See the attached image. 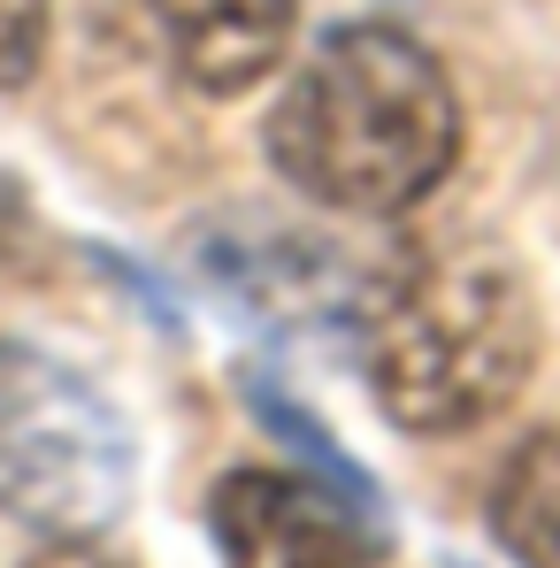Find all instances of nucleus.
I'll return each mask as SVG.
<instances>
[{
    "instance_id": "5",
    "label": "nucleus",
    "mask_w": 560,
    "mask_h": 568,
    "mask_svg": "<svg viewBox=\"0 0 560 568\" xmlns=\"http://www.w3.org/2000/svg\"><path fill=\"white\" fill-rule=\"evenodd\" d=\"M154 16L200 93H246L284 62L299 0H154Z\"/></svg>"
},
{
    "instance_id": "4",
    "label": "nucleus",
    "mask_w": 560,
    "mask_h": 568,
    "mask_svg": "<svg viewBox=\"0 0 560 568\" xmlns=\"http://www.w3.org/2000/svg\"><path fill=\"white\" fill-rule=\"evenodd\" d=\"M207 523L223 568H376L369 515L323 476L307 484L277 469H231L215 484Z\"/></svg>"
},
{
    "instance_id": "8",
    "label": "nucleus",
    "mask_w": 560,
    "mask_h": 568,
    "mask_svg": "<svg viewBox=\"0 0 560 568\" xmlns=\"http://www.w3.org/2000/svg\"><path fill=\"white\" fill-rule=\"evenodd\" d=\"M47 54V0H0V93L31 85Z\"/></svg>"
},
{
    "instance_id": "7",
    "label": "nucleus",
    "mask_w": 560,
    "mask_h": 568,
    "mask_svg": "<svg viewBox=\"0 0 560 568\" xmlns=\"http://www.w3.org/2000/svg\"><path fill=\"white\" fill-rule=\"evenodd\" d=\"M246 399H254V415H262V423L277 430L284 446L299 454V462H315V476H323L330 491H346V499H354V507L369 515L376 530H384V499H376V484L354 469V462H346L338 446H330V430H323V423H315V415H307V407H299V399H292L277 377H246Z\"/></svg>"
},
{
    "instance_id": "10",
    "label": "nucleus",
    "mask_w": 560,
    "mask_h": 568,
    "mask_svg": "<svg viewBox=\"0 0 560 568\" xmlns=\"http://www.w3.org/2000/svg\"><path fill=\"white\" fill-rule=\"evenodd\" d=\"M454 568H468V561H454Z\"/></svg>"
},
{
    "instance_id": "1",
    "label": "nucleus",
    "mask_w": 560,
    "mask_h": 568,
    "mask_svg": "<svg viewBox=\"0 0 560 568\" xmlns=\"http://www.w3.org/2000/svg\"><path fill=\"white\" fill-rule=\"evenodd\" d=\"M461 154V100L430 47L391 23H338L269 108V162L338 215H407Z\"/></svg>"
},
{
    "instance_id": "9",
    "label": "nucleus",
    "mask_w": 560,
    "mask_h": 568,
    "mask_svg": "<svg viewBox=\"0 0 560 568\" xmlns=\"http://www.w3.org/2000/svg\"><path fill=\"white\" fill-rule=\"evenodd\" d=\"M31 568H123V561H108V554H93V546L62 538V554H47V561H31Z\"/></svg>"
},
{
    "instance_id": "3",
    "label": "nucleus",
    "mask_w": 560,
    "mask_h": 568,
    "mask_svg": "<svg viewBox=\"0 0 560 568\" xmlns=\"http://www.w3.org/2000/svg\"><path fill=\"white\" fill-rule=\"evenodd\" d=\"M131 499V438L93 384L0 346V507L47 538H93Z\"/></svg>"
},
{
    "instance_id": "6",
    "label": "nucleus",
    "mask_w": 560,
    "mask_h": 568,
    "mask_svg": "<svg viewBox=\"0 0 560 568\" xmlns=\"http://www.w3.org/2000/svg\"><path fill=\"white\" fill-rule=\"evenodd\" d=\"M491 530L522 568H560V423L507 454L491 484Z\"/></svg>"
},
{
    "instance_id": "2",
    "label": "nucleus",
    "mask_w": 560,
    "mask_h": 568,
    "mask_svg": "<svg viewBox=\"0 0 560 568\" xmlns=\"http://www.w3.org/2000/svg\"><path fill=\"white\" fill-rule=\"evenodd\" d=\"M362 362L399 430L461 438L530 384V284L483 246H407L362 300Z\"/></svg>"
}]
</instances>
